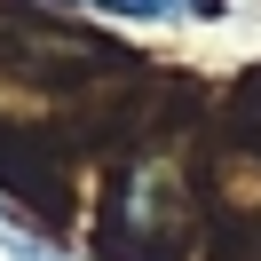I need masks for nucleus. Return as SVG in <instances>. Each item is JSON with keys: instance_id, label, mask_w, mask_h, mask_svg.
<instances>
[{"instance_id": "nucleus-1", "label": "nucleus", "mask_w": 261, "mask_h": 261, "mask_svg": "<svg viewBox=\"0 0 261 261\" xmlns=\"http://www.w3.org/2000/svg\"><path fill=\"white\" fill-rule=\"evenodd\" d=\"M80 8H111V16H182V8H206V0H80Z\"/></svg>"}]
</instances>
